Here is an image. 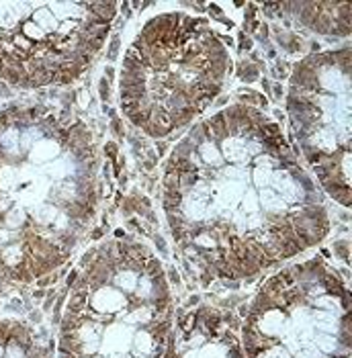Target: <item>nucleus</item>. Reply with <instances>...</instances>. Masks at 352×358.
I'll return each mask as SVG.
<instances>
[{
	"mask_svg": "<svg viewBox=\"0 0 352 358\" xmlns=\"http://www.w3.org/2000/svg\"><path fill=\"white\" fill-rule=\"evenodd\" d=\"M162 205L178 248L221 278L252 276L330 227L324 190L270 117L231 104L170 154Z\"/></svg>",
	"mask_w": 352,
	"mask_h": 358,
	"instance_id": "f257e3e1",
	"label": "nucleus"
},
{
	"mask_svg": "<svg viewBox=\"0 0 352 358\" xmlns=\"http://www.w3.org/2000/svg\"><path fill=\"white\" fill-rule=\"evenodd\" d=\"M229 74V47L207 19L158 14L125 53L119 82L123 113L148 135H172L209 108Z\"/></svg>",
	"mask_w": 352,
	"mask_h": 358,
	"instance_id": "f03ea898",
	"label": "nucleus"
},
{
	"mask_svg": "<svg viewBox=\"0 0 352 358\" xmlns=\"http://www.w3.org/2000/svg\"><path fill=\"white\" fill-rule=\"evenodd\" d=\"M117 6L0 4V78L19 86L70 84L108 35Z\"/></svg>",
	"mask_w": 352,
	"mask_h": 358,
	"instance_id": "7ed1b4c3",
	"label": "nucleus"
},
{
	"mask_svg": "<svg viewBox=\"0 0 352 358\" xmlns=\"http://www.w3.org/2000/svg\"><path fill=\"white\" fill-rule=\"evenodd\" d=\"M289 117L299 154L324 195L350 205V51L301 61L289 84Z\"/></svg>",
	"mask_w": 352,
	"mask_h": 358,
	"instance_id": "20e7f679",
	"label": "nucleus"
}]
</instances>
